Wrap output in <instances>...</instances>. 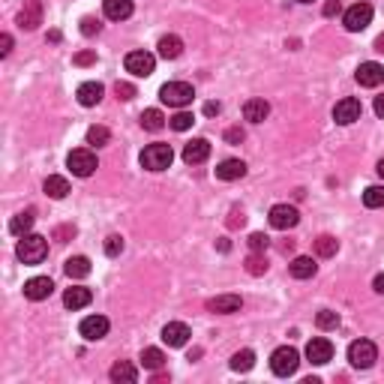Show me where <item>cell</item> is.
Wrapping results in <instances>:
<instances>
[{"mask_svg": "<svg viewBox=\"0 0 384 384\" xmlns=\"http://www.w3.org/2000/svg\"><path fill=\"white\" fill-rule=\"evenodd\" d=\"M375 114H379V117H384V97H375Z\"/></svg>", "mask_w": 384, "mask_h": 384, "instance_id": "obj_48", "label": "cell"}, {"mask_svg": "<svg viewBox=\"0 0 384 384\" xmlns=\"http://www.w3.org/2000/svg\"><path fill=\"white\" fill-rule=\"evenodd\" d=\"M375 171H379V177H381V180H384V159H381V162H379V168H375Z\"/></svg>", "mask_w": 384, "mask_h": 384, "instance_id": "obj_51", "label": "cell"}, {"mask_svg": "<svg viewBox=\"0 0 384 384\" xmlns=\"http://www.w3.org/2000/svg\"><path fill=\"white\" fill-rule=\"evenodd\" d=\"M195 123V117L190 114V112H177L175 117H168V127L175 129V132H186Z\"/></svg>", "mask_w": 384, "mask_h": 384, "instance_id": "obj_34", "label": "cell"}, {"mask_svg": "<svg viewBox=\"0 0 384 384\" xmlns=\"http://www.w3.org/2000/svg\"><path fill=\"white\" fill-rule=\"evenodd\" d=\"M141 127H144L147 132H159V129H166V114H162L159 108H147V112L141 114Z\"/></svg>", "mask_w": 384, "mask_h": 384, "instance_id": "obj_29", "label": "cell"}, {"mask_svg": "<svg viewBox=\"0 0 384 384\" xmlns=\"http://www.w3.org/2000/svg\"><path fill=\"white\" fill-rule=\"evenodd\" d=\"M108 327L112 324H108L105 316H88L81 324H78V333H81L88 342H97V340H103V336L108 333Z\"/></svg>", "mask_w": 384, "mask_h": 384, "instance_id": "obj_12", "label": "cell"}, {"mask_svg": "<svg viewBox=\"0 0 384 384\" xmlns=\"http://www.w3.org/2000/svg\"><path fill=\"white\" fill-rule=\"evenodd\" d=\"M288 270H292L294 279H312V277H316V270H318V264L312 261L309 255H297L294 261L288 264Z\"/></svg>", "mask_w": 384, "mask_h": 384, "instance_id": "obj_23", "label": "cell"}, {"mask_svg": "<svg viewBox=\"0 0 384 384\" xmlns=\"http://www.w3.org/2000/svg\"><path fill=\"white\" fill-rule=\"evenodd\" d=\"M103 12L112 21H123L132 15V0H103Z\"/></svg>", "mask_w": 384, "mask_h": 384, "instance_id": "obj_22", "label": "cell"}, {"mask_svg": "<svg viewBox=\"0 0 384 384\" xmlns=\"http://www.w3.org/2000/svg\"><path fill=\"white\" fill-rule=\"evenodd\" d=\"M34 222H36L34 210H25V214L12 216V222H10V231H12V234H18V238H25V234H30V229H34Z\"/></svg>", "mask_w": 384, "mask_h": 384, "instance_id": "obj_28", "label": "cell"}, {"mask_svg": "<svg viewBox=\"0 0 384 384\" xmlns=\"http://www.w3.org/2000/svg\"><path fill=\"white\" fill-rule=\"evenodd\" d=\"M141 366L144 370H162L166 366V355L159 348H144L141 351Z\"/></svg>", "mask_w": 384, "mask_h": 384, "instance_id": "obj_31", "label": "cell"}, {"mask_svg": "<svg viewBox=\"0 0 384 384\" xmlns=\"http://www.w3.org/2000/svg\"><path fill=\"white\" fill-rule=\"evenodd\" d=\"M340 10H342V3H340V0H327V3H324V15H327V18L340 15Z\"/></svg>", "mask_w": 384, "mask_h": 384, "instance_id": "obj_45", "label": "cell"}, {"mask_svg": "<svg viewBox=\"0 0 384 384\" xmlns=\"http://www.w3.org/2000/svg\"><path fill=\"white\" fill-rule=\"evenodd\" d=\"M54 292V282L49 277H34L25 282V297L27 300H45V297H51Z\"/></svg>", "mask_w": 384, "mask_h": 384, "instance_id": "obj_16", "label": "cell"}, {"mask_svg": "<svg viewBox=\"0 0 384 384\" xmlns=\"http://www.w3.org/2000/svg\"><path fill=\"white\" fill-rule=\"evenodd\" d=\"M15 255L25 264L45 261V255H49V240H45L42 234H25V238L18 240V246H15Z\"/></svg>", "mask_w": 384, "mask_h": 384, "instance_id": "obj_1", "label": "cell"}, {"mask_svg": "<svg viewBox=\"0 0 384 384\" xmlns=\"http://www.w3.org/2000/svg\"><path fill=\"white\" fill-rule=\"evenodd\" d=\"M108 141H112V132H108L105 127H90L88 129V144L103 147V144H108Z\"/></svg>", "mask_w": 384, "mask_h": 384, "instance_id": "obj_35", "label": "cell"}, {"mask_svg": "<svg viewBox=\"0 0 384 384\" xmlns=\"http://www.w3.org/2000/svg\"><path fill=\"white\" fill-rule=\"evenodd\" d=\"M360 114H363V105H360V99H355V97H346L333 105V120L340 123V127H351L355 120H360Z\"/></svg>", "mask_w": 384, "mask_h": 384, "instance_id": "obj_9", "label": "cell"}, {"mask_svg": "<svg viewBox=\"0 0 384 384\" xmlns=\"http://www.w3.org/2000/svg\"><path fill=\"white\" fill-rule=\"evenodd\" d=\"M342 21H346V30H348V34H360V30L370 27V21H372V6L360 0V3L348 6V10H346V18H342Z\"/></svg>", "mask_w": 384, "mask_h": 384, "instance_id": "obj_7", "label": "cell"}, {"mask_svg": "<svg viewBox=\"0 0 384 384\" xmlns=\"http://www.w3.org/2000/svg\"><path fill=\"white\" fill-rule=\"evenodd\" d=\"M246 175V162L244 159H222L216 166V177L219 180H240Z\"/></svg>", "mask_w": 384, "mask_h": 384, "instance_id": "obj_21", "label": "cell"}, {"mask_svg": "<svg viewBox=\"0 0 384 384\" xmlns=\"http://www.w3.org/2000/svg\"><path fill=\"white\" fill-rule=\"evenodd\" d=\"M372 288H375L379 294H384V273H379V277L372 279Z\"/></svg>", "mask_w": 384, "mask_h": 384, "instance_id": "obj_47", "label": "cell"}, {"mask_svg": "<svg viewBox=\"0 0 384 384\" xmlns=\"http://www.w3.org/2000/svg\"><path fill=\"white\" fill-rule=\"evenodd\" d=\"M42 10H45L42 0H25V10H21V15H18V25L25 30L39 27L42 25Z\"/></svg>", "mask_w": 384, "mask_h": 384, "instance_id": "obj_15", "label": "cell"}, {"mask_svg": "<svg viewBox=\"0 0 384 384\" xmlns=\"http://www.w3.org/2000/svg\"><path fill=\"white\" fill-rule=\"evenodd\" d=\"M123 66H127V73H132L136 78H147V75H153V69H156V57L147 51H129Z\"/></svg>", "mask_w": 384, "mask_h": 384, "instance_id": "obj_8", "label": "cell"}, {"mask_svg": "<svg viewBox=\"0 0 384 384\" xmlns=\"http://www.w3.org/2000/svg\"><path fill=\"white\" fill-rule=\"evenodd\" d=\"M159 99L171 108H183L195 99V90H192V84H186V81H168V84H162Z\"/></svg>", "mask_w": 384, "mask_h": 384, "instance_id": "obj_4", "label": "cell"}, {"mask_svg": "<svg viewBox=\"0 0 384 384\" xmlns=\"http://www.w3.org/2000/svg\"><path fill=\"white\" fill-rule=\"evenodd\" d=\"M81 34L84 36H97L99 34V21L97 18H84L81 21Z\"/></svg>", "mask_w": 384, "mask_h": 384, "instance_id": "obj_42", "label": "cell"}, {"mask_svg": "<svg viewBox=\"0 0 384 384\" xmlns=\"http://www.w3.org/2000/svg\"><path fill=\"white\" fill-rule=\"evenodd\" d=\"M375 49H379V51L384 54V36H379V39H375Z\"/></svg>", "mask_w": 384, "mask_h": 384, "instance_id": "obj_50", "label": "cell"}, {"mask_svg": "<svg viewBox=\"0 0 384 384\" xmlns=\"http://www.w3.org/2000/svg\"><path fill=\"white\" fill-rule=\"evenodd\" d=\"M316 253L321 258H333L336 253H340V240L331 238V234H321V238L316 240Z\"/></svg>", "mask_w": 384, "mask_h": 384, "instance_id": "obj_33", "label": "cell"}, {"mask_svg": "<svg viewBox=\"0 0 384 384\" xmlns=\"http://www.w3.org/2000/svg\"><path fill=\"white\" fill-rule=\"evenodd\" d=\"M108 375H112V381H138V370L132 363H127V360H117Z\"/></svg>", "mask_w": 384, "mask_h": 384, "instance_id": "obj_30", "label": "cell"}, {"mask_svg": "<svg viewBox=\"0 0 384 384\" xmlns=\"http://www.w3.org/2000/svg\"><path fill=\"white\" fill-rule=\"evenodd\" d=\"M355 78H357L360 88H379V84L384 81V69H381V64L370 60V64H360V66H357Z\"/></svg>", "mask_w": 384, "mask_h": 384, "instance_id": "obj_14", "label": "cell"}, {"mask_svg": "<svg viewBox=\"0 0 384 384\" xmlns=\"http://www.w3.org/2000/svg\"><path fill=\"white\" fill-rule=\"evenodd\" d=\"M300 3H312V0H300Z\"/></svg>", "mask_w": 384, "mask_h": 384, "instance_id": "obj_52", "label": "cell"}, {"mask_svg": "<svg viewBox=\"0 0 384 384\" xmlns=\"http://www.w3.org/2000/svg\"><path fill=\"white\" fill-rule=\"evenodd\" d=\"M0 45H3V49H0V54L6 57V54L12 51V36H10V34H3V36H0Z\"/></svg>", "mask_w": 384, "mask_h": 384, "instance_id": "obj_46", "label": "cell"}, {"mask_svg": "<svg viewBox=\"0 0 384 384\" xmlns=\"http://www.w3.org/2000/svg\"><path fill=\"white\" fill-rule=\"evenodd\" d=\"M120 253H123V238H120V234H112V238L105 240V255L117 258Z\"/></svg>", "mask_w": 384, "mask_h": 384, "instance_id": "obj_40", "label": "cell"}, {"mask_svg": "<svg viewBox=\"0 0 384 384\" xmlns=\"http://www.w3.org/2000/svg\"><path fill=\"white\" fill-rule=\"evenodd\" d=\"M268 270V258H264L261 253H253L246 258V273H253V277H261V273Z\"/></svg>", "mask_w": 384, "mask_h": 384, "instance_id": "obj_37", "label": "cell"}, {"mask_svg": "<svg viewBox=\"0 0 384 384\" xmlns=\"http://www.w3.org/2000/svg\"><path fill=\"white\" fill-rule=\"evenodd\" d=\"M375 360H379V348H375V342H370V340H355L348 346V363L355 366V370H370Z\"/></svg>", "mask_w": 384, "mask_h": 384, "instance_id": "obj_5", "label": "cell"}, {"mask_svg": "<svg viewBox=\"0 0 384 384\" xmlns=\"http://www.w3.org/2000/svg\"><path fill=\"white\" fill-rule=\"evenodd\" d=\"M114 93H117V99H123V103H127V99L136 97V88H132V84H127V81H117V84H114Z\"/></svg>", "mask_w": 384, "mask_h": 384, "instance_id": "obj_41", "label": "cell"}, {"mask_svg": "<svg viewBox=\"0 0 384 384\" xmlns=\"http://www.w3.org/2000/svg\"><path fill=\"white\" fill-rule=\"evenodd\" d=\"M225 141H229V144H240V141H244V129H240V127H231L229 132H225Z\"/></svg>", "mask_w": 384, "mask_h": 384, "instance_id": "obj_43", "label": "cell"}, {"mask_svg": "<svg viewBox=\"0 0 384 384\" xmlns=\"http://www.w3.org/2000/svg\"><path fill=\"white\" fill-rule=\"evenodd\" d=\"M210 156V141L207 138H192L190 144L183 147V162H190V166H199V162H205Z\"/></svg>", "mask_w": 384, "mask_h": 384, "instance_id": "obj_17", "label": "cell"}, {"mask_svg": "<svg viewBox=\"0 0 384 384\" xmlns=\"http://www.w3.org/2000/svg\"><path fill=\"white\" fill-rule=\"evenodd\" d=\"M159 57H166V60H175V57H180L183 54V42H180V36H175V34H168V36H162L159 39Z\"/></svg>", "mask_w": 384, "mask_h": 384, "instance_id": "obj_25", "label": "cell"}, {"mask_svg": "<svg viewBox=\"0 0 384 384\" xmlns=\"http://www.w3.org/2000/svg\"><path fill=\"white\" fill-rule=\"evenodd\" d=\"M66 277L69 279H84V277H90V258H84V255H73V258H66Z\"/></svg>", "mask_w": 384, "mask_h": 384, "instance_id": "obj_24", "label": "cell"}, {"mask_svg": "<svg viewBox=\"0 0 384 384\" xmlns=\"http://www.w3.org/2000/svg\"><path fill=\"white\" fill-rule=\"evenodd\" d=\"M66 166L69 171H73L75 177H90L93 171L99 168V162H97V153L88 151V147H78V151H73L66 156Z\"/></svg>", "mask_w": 384, "mask_h": 384, "instance_id": "obj_6", "label": "cell"}, {"mask_svg": "<svg viewBox=\"0 0 384 384\" xmlns=\"http://www.w3.org/2000/svg\"><path fill=\"white\" fill-rule=\"evenodd\" d=\"M190 327L183 324V321H168L166 327H162V342H166L168 348H183L186 342H190Z\"/></svg>", "mask_w": 384, "mask_h": 384, "instance_id": "obj_11", "label": "cell"}, {"mask_svg": "<svg viewBox=\"0 0 384 384\" xmlns=\"http://www.w3.org/2000/svg\"><path fill=\"white\" fill-rule=\"evenodd\" d=\"M253 366H255V351H249V348L238 351V355L231 357V370L234 372H249Z\"/></svg>", "mask_w": 384, "mask_h": 384, "instance_id": "obj_32", "label": "cell"}, {"mask_svg": "<svg viewBox=\"0 0 384 384\" xmlns=\"http://www.w3.org/2000/svg\"><path fill=\"white\" fill-rule=\"evenodd\" d=\"M307 357H309V363L324 366L327 360L333 357V346H331V340H324V336H312V340L307 342Z\"/></svg>", "mask_w": 384, "mask_h": 384, "instance_id": "obj_13", "label": "cell"}, {"mask_svg": "<svg viewBox=\"0 0 384 384\" xmlns=\"http://www.w3.org/2000/svg\"><path fill=\"white\" fill-rule=\"evenodd\" d=\"M97 60V51H81V54H75V64L78 66H88V64H93Z\"/></svg>", "mask_w": 384, "mask_h": 384, "instance_id": "obj_44", "label": "cell"}, {"mask_svg": "<svg viewBox=\"0 0 384 384\" xmlns=\"http://www.w3.org/2000/svg\"><path fill=\"white\" fill-rule=\"evenodd\" d=\"M297 366H300V355H297V348H292V346H279L270 355V370H273V375H279V379L294 375Z\"/></svg>", "mask_w": 384, "mask_h": 384, "instance_id": "obj_2", "label": "cell"}, {"mask_svg": "<svg viewBox=\"0 0 384 384\" xmlns=\"http://www.w3.org/2000/svg\"><path fill=\"white\" fill-rule=\"evenodd\" d=\"M219 108H222L219 103H207V105H205V114H219Z\"/></svg>", "mask_w": 384, "mask_h": 384, "instance_id": "obj_49", "label": "cell"}, {"mask_svg": "<svg viewBox=\"0 0 384 384\" xmlns=\"http://www.w3.org/2000/svg\"><path fill=\"white\" fill-rule=\"evenodd\" d=\"M316 324L321 327V331H333V327L340 324V316H336V312H331V309H321L318 318H316Z\"/></svg>", "mask_w": 384, "mask_h": 384, "instance_id": "obj_38", "label": "cell"}, {"mask_svg": "<svg viewBox=\"0 0 384 384\" xmlns=\"http://www.w3.org/2000/svg\"><path fill=\"white\" fill-rule=\"evenodd\" d=\"M244 307V300H240V294H219L214 300H207V309L210 312H219V316H229V312H238Z\"/></svg>", "mask_w": 384, "mask_h": 384, "instance_id": "obj_20", "label": "cell"}, {"mask_svg": "<svg viewBox=\"0 0 384 384\" xmlns=\"http://www.w3.org/2000/svg\"><path fill=\"white\" fill-rule=\"evenodd\" d=\"M268 219H270V225L277 231H288V229H294V225L300 222V214H297V207H292V205H273Z\"/></svg>", "mask_w": 384, "mask_h": 384, "instance_id": "obj_10", "label": "cell"}, {"mask_svg": "<svg viewBox=\"0 0 384 384\" xmlns=\"http://www.w3.org/2000/svg\"><path fill=\"white\" fill-rule=\"evenodd\" d=\"M249 249H253V253H268V246H270V238L268 234H261V231H255V234H249Z\"/></svg>", "mask_w": 384, "mask_h": 384, "instance_id": "obj_39", "label": "cell"}, {"mask_svg": "<svg viewBox=\"0 0 384 384\" xmlns=\"http://www.w3.org/2000/svg\"><path fill=\"white\" fill-rule=\"evenodd\" d=\"M42 190H45L49 199H66V195H69V180L60 177V175H51V177H45Z\"/></svg>", "mask_w": 384, "mask_h": 384, "instance_id": "obj_26", "label": "cell"}, {"mask_svg": "<svg viewBox=\"0 0 384 384\" xmlns=\"http://www.w3.org/2000/svg\"><path fill=\"white\" fill-rule=\"evenodd\" d=\"M363 205L366 207H384V186H370V190L363 192Z\"/></svg>", "mask_w": 384, "mask_h": 384, "instance_id": "obj_36", "label": "cell"}, {"mask_svg": "<svg viewBox=\"0 0 384 384\" xmlns=\"http://www.w3.org/2000/svg\"><path fill=\"white\" fill-rule=\"evenodd\" d=\"M268 114H270V105L264 103V99H246V105H244V117H246L249 123H261Z\"/></svg>", "mask_w": 384, "mask_h": 384, "instance_id": "obj_27", "label": "cell"}, {"mask_svg": "<svg viewBox=\"0 0 384 384\" xmlns=\"http://www.w3.org/2000/svg\"><path fill=\"white\" fill-rule=\"evenodd\" d=\"M90 300H93V292L90 288H84V285L66 288V294H64V307L66 309H84V307H90Z\"/></svg>", "mask_w": 384, "mask_h": 384, "instance_id": "obj_19", "label": "cell"}, {"mask_svg": "<svg viewBox=\"0 0 384 384\" xmlns=\"http://www.w3.org/2000/svg\"><path fill=\"white\" fill-rule=\"evenodd\" d=\"M103 93H105V88L99 81H84L81 88L75 90V97H78V103H81L84 108H93V105H99Z\"/></svg>", "mask_w": 384, "mask_h": 384, "instance_id": "obj_18", "label": "cell"}, {"mask_svg": "<svg viewBox=\"0 0 384 384\" xmlns=\"http://www.w3.org/2000/svg\"><path fill=\"white\" fill-rule=\"evenodd\" d=\"M171 159H175L171 144H147L144 151H141V166L147 171H166L171 166Z\"/></svg>", "mask_w": 384, "mask_h": 384, "instance_id": "obj_3", "label": "cell"}]
</instances>
